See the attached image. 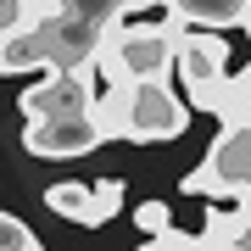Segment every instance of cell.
<instances>
[{"label": "cell", "instance_id": "cell-10", "mask_svg": "<svg viewBox=\"0 0 251 251\" xmlns=\"http://www.w3.org/2000/svg\"><path fill=\"white\" fill-rule=\"evenodd\" d=\"M140 251H201V234H179V229H162V234H145Z\"/></svg>", "mask_w": 251, "mask_h": 251}, {"label": "cell", "instance_id": "cell-3", "mask_svg": "<svg viewBox=\"0 0 251 251\" xmlns=\"http://www.w3.org/2000/svg\"><path fill=\"white\" fill-rule=\"evenodd\" d=\"M23 117L28 123H45V117H78L90 112V90H84V73L78 67H45V78L23 90Z\"/></svg>", "mask_w": 251, "mask_h": 251}, {"label": "cell", "instance_id": "cell-8", "mask_svg": "<svg viewBox=\"0 0 251 251\" xmlns=\"http://www.w3.org/2000/svg\"><path fill=\"white\" fill-rule=\"evenodd\" d=\"M0 251H45V246H39V234L28 229L23 218L0 212Z\"/></svg>", "mask_w": 251, "mask_h": 251}, {"label": "cell", "instance_id": "cell-11", "mask_svg": "<svg viewBox=\"0 0 251 251\" xmlns=\"http://www.w3.org/2000/svg\"><path fill=\"white\" fill-rule=\"evenodd\" d=\"M11 28H34V0H0V34Z\"/></svg>", "mask_w": 251, "mask_h": 251}, {"label": "cell", "instance_id": "cell-7", "mask_svg": "<svg viewBox=\"0 0 251 251\" xmlns=\"http://www.w3.org/2000/svg\"><path fill=\"white\" fill-rule=\"evenodd\" d=\"M90 201H95V218H100V224H112V218L123 212V201H128V184L123 179H100V184H90Z\"/></svg>", "mask_w": 251, "mask_h": 251}, {"label": "cell", "instance_id": "cell-6", "mask_svg": "<svg viewBox=\"0 0 251 251\" xmlns=\"http://www.w3.org/2000/svg\"><path fill=\"white\" fill-rule=\"evenodd\" d=\"M168 11L179 23H201V28H229L240 17V0H168Z\"/></svg>", "mask_w": 251, "mask_h": 251}, {"label": "cell", "instance_id": "cell-9", "mask_svg": "<svg viewBox=\"0 0 251 251\" xmlns=\"http://www.w3.org/2000/svg\"><path fill=\"white\" fill-rule=\"evenodd\" d=\"M134 224H140V234H162V229H173V206L168 201H140Z\"/></svg>", "mask_w": 251, "mask_h": 251}, {"label": "cell", "instance_id": "cell-4", "mask_svg": "<svg viewBox=\"0 0 251 251\" xmlns=\"http://www.w3.org/2000/svg\"><path fill=\"white\" fill-rule=\"evenodd\" d=\"M39 67H45V45H39L34 28H11V34H0V73L23 78V73H39Z\"/></svg>", "mask_w": 251, "mask_h": 251}, {"label": "cell", "instance_id": "cell-5", "mask_svg": "<svg viewBox=\"0 0 251 251\" xmlns=\"http://www.w3.org/2000/svg\"><path fill=\"white\" fill-rule=\"evenodd\" d=\"M45 206H50L56 218H67V224L100 229V218H95V201H90V184H78V179H62V184H50V190H45Z\"/></svg>", "mask_w": 251, "mask_h": 251}, {"label": "cell", "instance_id": "cell-12", "mask_svg": "<svg viewBox=\"0 0 251 251\" xmlns=\"http://www.w3.org/2000/svg\"><path fill=\"white\" fill-rule=\"evenodd\" d=\"M234 23H240L246 34H251V0H240V17H234Z\"/></svg>", "mask_w": 251, "mask_h": 251}, {"label": "cell", "instance_id": "cell-2", "mask_svg": "<svg viewBox=\"0 0 251 251\" xmlns=\"http://www.w3.org/2000/svg\"><path fill=\"white\" fill-rule=\"evenodd\" d=\"M106 145V128L95 123L90 112L78 117H45V123H28L23 128V151L28 156H90Z\"/></svg>", "mask_w": 251, "mask_h": 251}, {"label": "cell", "instance_id": "cell-1", "mask_svg": "<svg viewBox=\"0 0 251 251\" xmlns=\"http://www.w3.org/2000/svg\"><path fill=\"white\" fill-rule=\"evenodd\" d=\"M190 128V106L168 90V78H128V128L123 140L134 145H162Z\"/></svg>", "mask_w": 251, "mask_h": 251}]
</instances>
